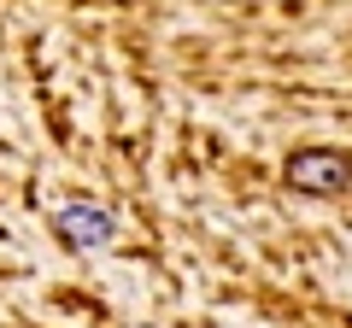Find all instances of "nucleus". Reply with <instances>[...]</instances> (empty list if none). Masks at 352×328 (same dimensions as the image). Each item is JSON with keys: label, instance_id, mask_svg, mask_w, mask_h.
<instances>
[{"label": "nucleus", "instance_id": "2", "mask_svg": "<svg viewBox=\"0 0 352 328\" xmlns=\"http://www.w3.org/2000/svg\"><path fill=\"white\" fill-rule=\"evenodd\" d=\"M53 229H59L71 246L94 253V246H106V240L118 235V217L106 211V205H82V200H71V205H59V211H53Z\"/></svg>", "mask_w": 352, "mask_h": 328}, {"label": "nucleus", "instance_id": "1", "mask_svg": "<svg viewBox=\"0 0 352 328\" xmlns=\"http://www.w3.org/2000/svg\"><path fill=\"white\" fill-rule=\"evenodd\" d=\"M346 176H352V159L335 152V147H305V152L288 159V182L300 194H340Z\"/></svg>", "mask_w": 352, "mask_h": 328}]
</instances>
